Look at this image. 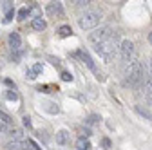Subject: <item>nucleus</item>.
<instances>
[{"label": "nucleus", "instance_id": "obj_27", "mask_svg": "<svg viewBox=\"0 0 152 150\" xmlns=\"http://www.w3.org/2000/svg\"><path fill=\"white\" fill-rule=\"evenodd\" d=\"M22 119H24V125H26V127L29 128V127H31V118H29V116H24Z\"/></svg>", "mask_w": 152, "mask_h": 150}, {"label": "nucleus", "instance_id": "obj_1", "mask_svg": "<svg viewBox=\"0 0 152 150\" xmlns=\"http://www.w3.org/2000/svg\"><path fill=\"white\" fill-rule=\"evenodd\" d=\"M118 40H120V36H118V33H114L109 40H105V42H102V44H96L94 45V51H96L103 60H112V56H114V52H116L120 47H118Z\"/></svg>", "mask_w": 152, "mask_h": 150}, {"label": "nucleus", "instance_id": "obj_18", "mask_svg": "<svg viewBox=\"0 0 152 150\" xmlns=\"http://www.w3.org/2000/svg\"><path fill=\"white\" fill-rule=\"evenodd\" d=\"M58 33H60L62 36H69V34H71L72 31H71V27H69V25H62V27L58 29Z\"/></svg>", "mask_w": 152, "mask_h": 150}, {"label": "nucleus", "instance_id": "obj_7", "mask_svg": "<svg viewBox=\"0 0 152 150\" xmlns=\"http://www.w3.org/2000/svg\"><path fill=\"white\" fill-rule=\"evenodd\" d=\"M20 44H22L20 34H18V33H11L9 34V45H11V49L13 51H18V49H20Z\"/></svg>", "mask_w": 152, "mask_h": 150}, {"label": "nucleus", "instance_id": "obj_4", "mask_svg": "<svg viewBox=\"0 0 152 150\" xmlns=\"http://www.w3.org/2000/svg\"><path fill=\"white\" fill-rule=\"evenodd\" d=\"M112 34H114V31H112V29H110L109 25H103V27L96 29L94 33H91L89 40H91V44H92V45H96V44H102V42L109 40V38H110Z\"/></svg>", "mask_w": 152, "mask_h": 150}, {"label": "nucleus", "instance_id": "obj_23", "mask_svg": "<svg viewBox=\"0 0 152 150\" xmlns=\"http://www.w3.org/2000/svg\"><path fill=\"white\" fill-rule=\"evenodd\" d=\"M6 98H7V100H13V101H15V100H18V94H16V92H11V90H9L7 94H6Z\"/></svg>", "mask_w": 152, "mask_h": 150}, {"label": "nucleus", "instance_id": "obj_30", "mask_svg": "<svg viewBox=\"0 0 152 150\" xmlns=\"http://www.w3.org/2000/svg\"><path fill=\"white\" fill-rule=\"evenodd\" d=\"M150 76H152V58H150Z\"/></svg>", "mask_w": 152, "mask_h": 150}, {"label": "nucleus", "instance_id": "obj_9", "mask_svg": "<svg viewBox=\"0 0 152 150\" xmlns=\"http://www.w3.org/2000/svg\"><path fill=\"white\" fill-rule=\"evenodd\" d=\"M67 141H69L67 130H58V132H56V143L58 145H67Z\"/></svg>", "mask_w": 152, "mask_h": 150}, {"label": "nucleus", "instance_id": "obj_24", "mask_svg": "<svg viewBox=\"0 0 152 150\" xmlns=\"http://www.w3.org/2000/svg\"><path fill=\"white\" fill-rule=\"evenodd\" d=\"M102 146H103V148H110V139L103 138V139H102Z\"/></svg>", "mask_w": 152, "mask_h": 150}, {"label": "nucleus", "instance_id": "obj_8", "mask_svg": "<svg viewBox=\"0 0 152 150\" xmlns=\"http://www.w3.org/2000/svg\"><path fill=\"white\" fill-rule=\"evenodd\" d=\"M47 13H49V15H54V13L62 15V13H64V9H62V4H60V2H51V4L47 6Z\"/></svg>", "mask_w": 152, "mask_h": 150}, {"label": "nucleus", "instance_id": "obj_15", "mask_svg": "<svg viewBox=\"0 0 152 150\" xmlns=\"http://www.w3.org/2000/svg\"><path fill=\"white\" fill-rule=\"evenodd\" d=\"M136 112H138V114H141L143 118H147V119H150V121H152V114H150V112H148L147 108H143V107L136 105Z\"/></svg>", "mask_w": 152, "mask_h": 150}, {"label": "nucleus", "instance_id": "obj_11", "mask_svg": "<svg viewBox=\"0 0 152 150\" xmlns=\"http://www.w3.org/2000/svg\"><path fill=\"white\" fill-rule=\"evenodd\" d=\"M145 98L148 103H152V80L145 82Z\"/></svg>", "mask_w": 152, "mask_h": 150}, {"label": "nucleus", "instance_id": "obj_12", "mask_svg": "<svg viewBox=\"0 0 152 150\" xmlns=\"http://www.w3.org/2000/svg\"><path fill=\"white\" fill-rule=\"evenodd\" d=\"M76 148L78 150H91V143L85 138H80L78 141H76Z\"/></svg>", "mask_w": 152, "mask_h": 150}, {"label": "nucleus", "instance_id": "obj_20", "mask_svg": "<svg viewBox=\"0 0 152 150\" xmlns=\"http://www.w3.org/2000/svg\"><path fill=\"white\" fill-rule=\"evenodd\" d=\"M4 6H2V9L6 11V13H9V11H13V2H2Z\"/></svg>", "mask_w": 152, "mask_h": 150}, {"label": "nucleus", "instance_id": "obj_10", "mask_svg": "<svg viewBox=\"0 0 152 150\" xmlns=\"http://www.w3.org/2000/svg\"><path fill=\"white\" fill-rule=\"evenodd\" d=\"M31 25H33L34 31H44L47 24H45V20H42L40 16H36V18H33V24H31Z\"/></svg>", "mask_w": 152, "mask_h": 150}, {"label": "nucleus", "instance_id": "obj_26", "mask_svg": "<svg viewBox=\"0 0 152 150\" xmlns=\"http://www.w3.org/2000/svg\"><path fill=\"white\" fill-rule=\"evenodd\" d=\"M6 130H9V125H6L4 121H0V132H6Z\"/></svg>", "mask_w": 152, "mask_h": 150}, {"label": "nucleus", "instance_id": "obj_13", "mask_svg": "<svg viewBox=\"0 0 152 150\" xmlns=\"http://www.w3.org/2000/svg\"><path fill=\"white\" fill-rule=\"evenodd\" d=\"M9 132H11L13 141H24V134H22V130H18V128H11Z\"/></svg>", "mask_w": 152, "mask_h": 150}, {"label": "nucleus", "instance_id": "obj_16", "mask_svg": "<svg viewBox=\"0 0 152 150\" xmlns=\"http://www.w3.org/2000/svg\"><path fill=\"white\" fill-rule=\"evenodd\" d=\"M29 13H31L29 7H22L20 11H18V20H26V18L29 16Z\"/></svg>", "mask_w": 152, "mask_h": 150}, {"label": "nucleus", "instance_id": "obj_5", "mask_svg": "<svg viewBox=\"0 0 152 150\" xmlns=\"http://www.w3.org/2000/svg\"><path fill=\"white\" fill-rule=\"evenodd\" d=\"M76 56H78V58L92 71V72H96V78L98 80H103V76H102V74L98 72V69H96V65H94V62H92V58H91V56H89V52H85L83 49H80V51H76Z\"/></svg>", "mask_w": 152, "mask_h": 150}, {"label": "nucleus", "instance_id": "obj_17", "mask_svg": "<svg viewBox=\"0 0 152 150\" xmlns=\"http://www.w3.org/2000/svg\"><path fill=\"white\" fill-rule=\"evenodd\" d=\"M98 121H100V116H96V114H91V116L85 119V123H87V125H96Z\"/></svg>", "mask_w": 152, "mask_h": 150}, {"label": "nucleus", "instance_id": "obj_21", "mask_svg": "<svg viewBox=\"0 0 152 150\" xmlns=\"http://www.w3.org/2000/svg\"><path fill=\"white\" fill-rule=\"evenodd\" d=\"M13 16H15V11H9V13H6V18H4V22H6V24H9V22L13 20Z\"/></svg>", "mask_w": 152, "mask_h": 150}, {"label": "nucleus", "instance_id": "obj_22", "mask_svg": "<svg viewBox=\"0 0 152 150\" xmlns=\"http://www.w3.org/2000/svg\"><path fill=\"white\" fill-rule=\"evenodd\" d=\"M26 76H27L29 80H34V78H36V74H34L33 69H27V71H26Z\"/></svg>", "mask_w": 152, "mask_h": 150}, {"label": "nucleus", "instance_id": "obj_29", "mask_svg": "<svg viewBox=\"0 0 152 150\" xmlns=\"http://www.w3.org/2000/svg\"><path fill=\"white\" fill-rule=\"evenodd\" d=\"M148 42H150V45H152V33H148Z\"/></svg>", "mask_w": 152, "mask_h": 150}, {"label": "nucleus", "instance_id": "obj_6", "mask_svg": "<svg viewBox=\"0 0 152 150\" xmlns=\"http://www.w3.org/2000/svg\"><path fill=\"white\" fill-rule=\"evenodd\" d=\"M120 52H121V58L125 62H129L132 56H134V44H132L130 40H123L120 44Z\"/></svg>", "mask_w": 152, "mask_h": 150}, {"label": "nucleus", "instance_id": "obj_28", "mask_svg": "<svg viewBox=\"0 0 152 150\" xmlns=\"http://www.w3.org/2000/svg\"><path fill=\"white\" fill-rule=\"evenodd\" d=\"M91 2H89V0H85V2H83V0H80V2H76V6H80V7H83V6H89Z\"/></svg>", "mask_w": 152, "mask_h": 150}, {"label": "nucleus", "instance_id": "obj_3", "mask_svg": "<svg viewBox=\"0 0 152 150\" xmlns=\"http://www.w3.org/2000/svg\"><path fill=\"white\" fill-rule=\"evenodd\" d=\"M100 20H102V13H98V11H87L80 18V27L82 29H94L100 24Z\"/></svg>", "mask_w": 152, "mask_h": 150}, {"label": "nucleus", "instance_id": "obj_14", "mask_svg": "<svg viewBox=\"0 0 152 150\" xmlns=\"http://www.w3.org/2000/svg\"><path fill=\"white\" fill-rule=\"evenodd\" d=\"M24 141H11V143H7V150H22L24 148Z\"/></svg>", "mask_w": 152, "mask_h": 150}, {"label": "nucleus", "instance_id": "obj_25", "mask_svg": "<svg viewBox=\"0 0 152 150\" xmlns=\"http://www.w3.org/2000/svg\"><path fill=\"white\" fill-rule=\"evenodd\" d=\"M33 71H34V74L42 72V65H40V63H34V65H33Z\"/></svg>", "mask_w": 152, "mask_h": 150}, {"label": "nucleus", "instance_id": "obj_19", "mask_svg": "<svg viewBox=\"0 0 152 150\" xmlns=\"http://www.w3.org/2000/svg\"><path fill=\"white\" fill-rule=\"evenodd\" d=\"M62 80H64V82H72V74L64 71V72H62Z\"/></svg>", "mask_w": 152, "mask_h": 150}, {"label": "nucleus", "instance_id": "obj_2", "mask_svg": "<svg viewBox=\"0 0 152 150\" xmlns=\"http://www.w3.org/2000/svg\"><path fill=\"white\" fill-rule=\"evenodd\" d=\"M143 72H145V69H143L141 62L134 60V62L130 63L129 71H127V78H125V82H127L130 87H138L140 83H143Z\"/></svg>", "mask_w": 152, "mask_h": 150}]
</instances>
